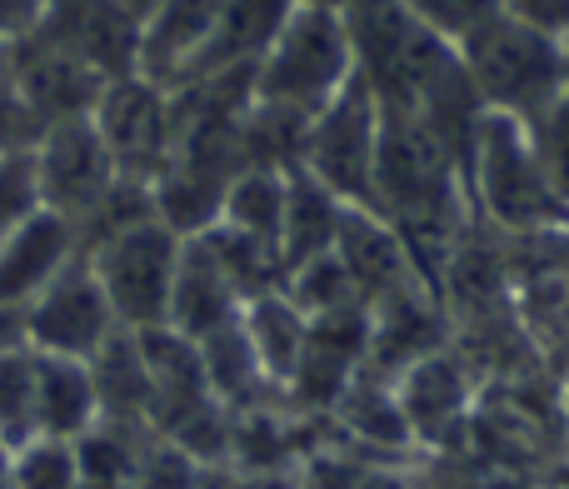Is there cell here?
Here are the masks:
<instances>
[{
    "label": "cell",
    "instance_id": "16",
    "mask_svg": "<svg viewBox=\"0 0 569 489\" xmlns=\"http://www.w3.org/2000/svg\"><path fill=\"white\" fill-rule=\"evenodd\" d=\"M220 10H226V0H166L140 30V76L160 80L166 90L176 86L210 40Z\"/></svg>",
    "mask_w": 569,
    "mask_h": 489
},
{
    "label": "cell",
    "instance_id": "26",
    "mask_svg": "<svg viewBox=\"0 0 569 489\" xmlns=\"http://www.w3.org/2000/svg\"><path fill=\"white\" fill-rule=\"evenodd\" d=\"M525 130H530V146H535V160H540L545 180H550L555 196L569 206V86H565V96L550 100Z\"/></svg>",
    "mask_w": 569,
    "mask_h": 489
},
{
    "label": "cell",
    "instance_id": "12",
    "mask_svg": "<svg viewBox=\"0 0 569 489\" xmlns=\"http://www.w3.org/2000/svg\"><path fill=\"white\" fill-rule=\"evenodd\" d=\"M70 260H80L76 226L56 210H36L0 240V305L26 310Z\"/></svg>",
    "mask_w": 569,
    "mask_h": 489
},
{
    "label": "cell",
    "instance_id": "9",
    "mask_svg": "<svg viewBox=\"0 0 569 489\" xmlns=\"http://www.w3.org/2000/svg\"><path fill=\"white\" fill-rule=\"evenodd\" d=\"M36 160V186H40V206L66 216L76 226L80 216L100 206L110 196V186L120 180L116 160H110L106 140H100L96 120H66V126H50L40 136V146L30 150Z\"/></svg>",
    "mask_w": 569,
    "mask_h": 489
},
{
    "label": "cell",
    "instance_id": "29",
    "mask_svg": "<svg viewBox=\"0 0 569 489\" xmlns=\"http://www.w3.org/2000/svg\"><path fill=\"white\" fill-rule=\"evenodd\" d=\"M40 136H46L40 116L26 106V96L10 80H0V156H30Z\"/></svg>",
    "mask_w": 569,
    "mask_h": 489
},
{
    "label": "cell",
    "instance_id": "6",
    "mask_svg": "<svg viewBox=\"0 0 569 489\" xmlns=\"http://www.w3.org/2000/svg\"><path fill=\"white\" fill-rule=\"evenodd\" d=\"M90 120H96L120 180L156 186V176L176 156V96L160 80L136 70V76H120L100 90Z\"/></svg>",
    "mask_w": 569,
    "mask_h": 489
},
{
    "label": "cell",
    "instance_id": "21",
    "mask_svg": "<svg viewBox=\"0 0 569 489\" xmlns=\"http://www.w3.org/2000/svg\"><path fill=\"white\" fill-rule=\"evenodd\" d=\"M284 196H290V176L284 170H240L226 190L220 206V226L256 236L280 250V226H284Z\"/></svg>",
    "mask_w": 569,
    "mask_h": 489
},
{
    "label": "cell",
    "instance_id": "22",
    "mask_svg": "<svg viewBox=\"0 0 569 489\" xmlns=\"http://www.w3.org/2000/svg\"><path fill=\"white\" fill-rule=\"evenodd\" d=\"M335 415L345 420V430L360 435V440L375 445V450H400V445L415 440L410 420H405V410H400V395H395L390 385L365 380V370H360V380L340 395Z\"/></svg>",
    "mask_w": 569,
    "mask_h": 489
},
{
    "label": "cell",
    "instance_id": "10",
    "mask_svg": "<svg viewBox=\"0 0 569 489\" xmlns=\"http://www.w3.org/2000/svg\"><path fill=\"white\" fill-rule=\"evenodd\" d=\"M10 86L26 96V106L40 116V126H66V120L96 116V100L110 80H100L90 66L40 46L36 36L10 46Z\"/></svg>",
    "mask_w": 569,
    "mask_h": 489
},
{
    "label": "cell",
    "instance_id": "30",
    "mask_svg": "<svg viewBox=\"0 0 569 489\" xmlns=\"http://www.w3.org/2000/svg\"><path fill=\"white\" fill-rule=\"evenodd\" d=\"M46 0H0V46H16L40 26Z\"/></svg>",
    "mask_w": 569,
    "mask_h": 489
},
{
    "label": "cell",
    "instance_id": "3",
    "mask_svg": "<svg viewBox=\"0 0 569 489\" xmlns=\"http://www.w3.org/2000/svg\"><path fill=\"white\" fill-rule=\"evenodd\" d=\"M465 170H470V180H475L480 210L490 216V226L505 230V236L565 230L569 206L555 196L550 180H545L540 160H535V146H530V130H525L515 116L485 110Z\"/></svg>",
    "mask_w": 569,
    "mask_h": 489
},
{
    "label": "cell",
    "instance_id": "1",
    "mask_svg": "<svg viewBox=\"0 0 569 489\" xmlns=\"http://www.w3.org/2000/svg\"><path fill=\"white\" fill-rule=\"evenodd\" d=\"M460 60L470 70V86L480 96V106L515 116L520 126H530L569 86V46L525 26V20H515L510 10L475 30L460 46Z\"/></svg>",
    "mask_w": 569,
    "mask_h": 489
},
{
    "label": "cell",
    "instance_id": "11",
    "mask_svg": "<svg viewBox=\"0 0 569 489\" xmlns=\"http://www.w3.org/2000/svg\"><path fill=\"white\" fill-rule=\"evenodd\" d=\"M335 255H340V265L350 270L355 295H360L365 310H375V305H385L390 295L415 285L410 240L385 216H375V210H355V206L345 210L340 236H335Z\"/></svg>",
    "mask_w": 569,
    "mask_h": 489
},
{
    "label": "cell",
    "instance_id": "33",
    "mask_svg": "<svg viewBox=\"0 0 569 489\" xmlns=\"http://www.w3.org/2000/svg\"><path fill=\"white\" fill-rule=\"evenodd\" d=\"M10 460H16V450L0 440V489H10Z\"/></svg>",
    "mask_w": 569,
    "mask_h": 489
},
{
    "label": "cell",
    "instance_id": "7",
    "mask_svg": "<svg viewBox=\"0 0 569 489\" xmlns=\"http://www.w3.org/2000/svg\"><path fill=\"white\" fill-rule=\"evenodd\" d=\"M126 325L116 320L106 285L96 280L90 260H70L36 300L26 305V345L36 355H60V360H96Z\"/></svg>",
    "mask_w": 569,
    "mask_h": 489
},
{
    "label": "cell",
    "instance_id": "20",
    "mask_svg": "<svg viewBox=\"0 0 569 489\" xmlns=\"http://www.w3.org/2000/svg\"><path fill=\"white\" fill-rule=\"evenodd\" d=\"M240 325H246V335H250V345H256V355H260V365H266L270 380L290 385L295 370H300L305 340H310V320L295 310L290 295L276 290V295L250 300L246 315H240Z\"/></svg>",
    "mask_w": 569,
    "mask_h": 489
},
{
    "label": "cell",
    "instance_id": "19",
    "mask_svg": "<svg viewBox=\"0 0 569 489\" xmlns=\"http://www.w3.org/2000/svg\"><path fill=\"white\" fill-rule=\"evenodd\" d=\"M345 210H350V206H345V200H335L315 176L290 170V196H284V226H280L284 275H290L295 265L315 260V255H330L335 250V236H340Z\"/></svg>",
    "mask_w": 569,
    "mask_h": 489
},
{
    "label": "cell",
    "instance_id": "15",
    "mask_svg": "<svg viewBox=\"0 0 569 489\" xmlns=\"http://www.w3.org/2000/svg\"><path fill=\"white\" fill-rule=\"evenodd\" d=\"M395 395H400V410H405V420H410V435L415 440H430V445H440L450 430H460L465 410H470L465 365L445 350L410 365V370L395 380Z\"/></svg>",
    "mask_w": 569,
    "mask_h": 489
},
{
    "label": "cell",
    "instance_id": "23",
    "mask_svg": "<svg viewBox=\"0 0 569 489\" xmlns=\"http://www.w3.org/2000/svg\"><path fill=\"white\" fill-rule=\"evenodd\" d=\"M0 440L10 450L36 440V350L30 345L0 355Z\"/></svg>",
    "mask_w": 569,
    "mask_h": 489
},
{
    "label": "cell",
    "instance_id": "31",
    "mask_svg": "<svg viewBox=\"0 0 569 489\" xmlns=\"http://www.w3.org/2000/svg\"><path fill=\"white\" fill-rule=\"evenodd\" d=\"M20 345H26V310H10V305H0V355L20 350Z\"/></svg>",
    "mask_w": 569,
    "mask_h": 489
},
{
    "label": "cell",
    "instance_id": "4",
    "mask_svg": "<svg viewBox=\"0 0 569 489\" xmlns=\"http://www.w3.org/2000/svg\"><path fill=\"white\" fill-rule=\"evenodd\" d=\"M180 255H186V236H176L160 216H150L140 226L120 230V236L100 240L86 260L96 270V280L106 285L116 320L126 330H160L170 320V290H176Z\"/></svg>",
    "mask_w": 569,
    "mask_h": 489
},
{
    "label": "cell",
    "instance_id": "13",
    "mask_svg": "<svg viewBox=\"0 0 569 489\" xmlns=\"http://www.w3.org/2000/svg\"><path fill=\"white\" fill-rule=\"evenodd\" d=\"M240 315H246L240 290L230 285V275L220 270L210 244L200 236H190L186 255H180V270H176V290H170V320L166 325L176 335H186V340L206 345L210 335L240 325Z\"/></svg>",
    "mask_w": 569,
    "mask_h": 489
},
{
    "label": "cell",
    "instance_id": "36",
    "mask_svg": "<svg viewBox=\"0 0 569 489\" xmlns=\"http://www.w3.org/2000/svg\"><path fill=\"white\" fill-rule=\"evenodd\" d=\"M76 489H100V485H86V480H80V485H76Z\"/></svg>",
    "mask_w": 569,
    "mask_h": 489
},
{
    "label": "cell",
    "instance_id": "8",
    "mask_svg": "<svg viewBox=\"0 0 569 489\" xmlns=\"http://www.w3.org/2000/svg\"><path fill=\"white\" fill-rule=\"evenodd\" d=\"M30 36L90 66L100 80H120L140 70V20L120 0H46L40 26Z\"/></svg>",
    "mask_w": 569,
    "mask_h": 489
},
{
    "label": "cell",
    "instance_id": "2",
    "mask_svg": "<svg viewBox=\"0 0 569 489\" xmlns=\"http://www.w3.org/2000/svg\"><path fill=\"white\" fill-rule=\"evenodd\" d=\"M355 80V46L340 10L295 6L256 66V100L320 116Z\"/></svg>",
    "mask_w": 569,
    "mask_h": 489
},
{
    "label": "cell",
    "instance_id": "37",
    "mask_svg": "<svg viewBox=\"0 0 569 489\" xmlns=\"http://www.w3.org/2000/svg\"><path fill=\"white\" fill-rule=\"evenodd\" d=\"M565 420H569V390H565Z\"/></svg>",
    "mask_w": 569,
    "mask_h": 489
},
{
    "label": "cell",
    "instance_id": "14",
    "mask_svg": "<svg viewBox=\"0 0 569 489\" xmlns=\"http://www.w3.org/2000/svg\"><path fill=\"white\" fill-rule=\"evenodd\" d=\"M445 350V315L440 305L425 290H400L385 305L370 310V355H365V370L370 375H390L400 380L410 365L430 360Z\"/></svg>",
    "mask_w": 569,
    "mask_h": 489
},
{
    "label": "cell",
    "instance_id": "5",
    "mask_svg": "<svg viewBox=\"0 0 569 489\" xmlns=\"http://www.w3.org/2000/svg\"><path fill=\"white\" fill-rule=\"evenodd\" d=\"M385 110L360 76L310 120L300 170L315 176L335 200L355 210H375V160H380Z\"/></svg>",
    "mask_w": 569,
    "mask_h": 489
},
{
    "label": "cell",
    "instance_id": "17",
    "mask_svg": "<svg viewBox=\"0 0 569 489\" xmlns=\"http://www.w3.org/2000/svg\"><path fill=\"white\" fill-rule=\"evenodd\" d=\"M96 420H100V395L90 365L60 360V355H36V435L76 445Z\"/></svg>",
    "mask_w": 569,
    "mask_h": 489
},
{
    "label": "cell",
    "instance_id": "38",
    "mask_svg": "<svg viewBox=\"0 0 569 489\" xmlns=\"http://www.w3.org/2000/svg\"><path fill=\"white\" fill-rule=\"evenodd\" d=\"M565 46H569V40H565Z\"/></svg>",
    "mask_w": 569,
    "mask_h": 489
},
{
    "label": "cell",
    "instance_id": "35",
    "mask_svg": "<svg viewBox=\"0 0 569 489\" xmlns=\"http://www.w3.org/2000/svg\"><path fill=\"white\" fill-rule=\"evenodd\" d=\"M0 80H10V46H0Z\"/></svg>",
    "mask_w": 569,
    "mask_h": 489
},
{
    "label": "cell",
    "instance_id": "34",
    "mask_svg": "<svg viewBox=\"0 0 569 489\" xmlns=\"http://www.w3.org/2000/svg\"><path fill=\"white\" fill-rule=\"evenodd\" d=\"M295 6H325V10H340L345 16V10H355L360 0H295Z\"/></svg>",
    "mask_w": 569,
    "mask_h": 489
},
{
    "label": "cell",
    "instance_id": "24",
    "mask_svg": "<svg viewBox=\"0 0 569 489\" xmlns=\"http://www.w3.org/2000/svg\"><path fill=\"white\" fill-rule=\"evenodd\" d=\"M80 485V460L70 440H26L10 460V489H76Z\"/></svg>",
    "mask_w": 569,
    "mask_h": 489
},
{
    "label": "cell",
    "instance_id": "28",
    "mask_svg": "<svg viewBox=\"0 0 569 489\" xmlns=\"http://www.w3.org/2000/svg\"><path fill=\"white\" fill-rule=\"evenodd\" d=\"M40 206V186H36V160L30 156H0V240L30 220Z\"/></svg>",
    "mask_w": 569,
    "mask_h": 489
},
{
    "label": "cell",
    "instance_id": "18",
    "mask_svg": "<svg viewBox=\"0 0 569 489\" xmlns=\"http://www.w3.org/2000/svg\"><path fill=\"white\" fill-rule=\"evenodd\" d=\"M90 375H96V395H100V420L150 425L156 385H150V365H146V350H140L136 330H120L116 340L90 360Z\"/></svg>",
    "mask_w": 569,
    "mask_h": 489
},
{
    "label": "cell",
    "instance_id": "32",
    "mask_svg": "<svg viewBox=\"0 0 569 489\" xmlns=\"http://www.w3.org/2000/svg\"><path fill=\"white\" fill-rule=\"evenodd\" d=\"M120 6H126V10H130V16H136V20H140V30H146V20H150V16H156V10H160V6H166V0H120Z\"/></svg>",
    "mask_w": 569,
    "mask_h": 489
},
{
    "label": "cell",
    "instance_id": "27",
    "mask_svg": "<svg viewBox=\"0 0 569 489\" xmlns=\"http://www.w3.org/2000/svg\"><path fill=\"white\" fill-rule=\"evenodd\" d=\"M126 489H206V465L160 435V440L146 445V455H140Z\"/></svg>",
    "mask_w": 569,
    "mask_h": 489
},
{
    "label": "cell",
    "instance_id": "25",
    "mask_svg": "<svg viewBox=\"0 0 569 489\" xmlns=\"http://www.w3.org/2000/svg\"><path fill=\"white\" fill-rule=\"evenodd\" d=\"M430 36H440L445 46L460 50L480 26H490L495 16H505V0H400Z\"/></svg>",
    "mask_w": 569,
    "mask_h": 489
}]
</instances>
